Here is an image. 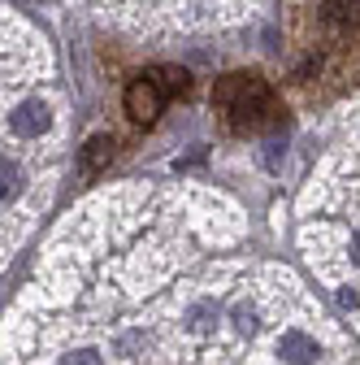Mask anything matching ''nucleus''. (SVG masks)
Masks as SVG:
<instances>
[{"label": "nucleus", "instance_id": "f257e3e1", "mask_svg": "<svg viewBox=\"0 0 360 365\" xmlns=\"http://www.w3.org/2000/svg\"><path fill=\"white\" fill-rule=\"evenodd\" d=\"M213 105L221 113H231V122L239 130L243 126H256L260 118H278L274 91H269V83L256 78V74H226V78L213 87Z\"/></svg>", "mask_w": 360, "mask_h": 365}, {"label": "nucleus", "instance_id": "f03ea898", "mask_svg": "<svg viewBox=\"0 0 360 365\" xmlns=\"http://www.w3.org/2000/svg\"><path fill=\"white\" fill-rule=\"evenodd\" d=\"M161 109H165V101H161V91H157L148 78H134V83L126 87V113L139 122V126L157 122V118H161Z\"/></svg>", "mask_w": 360, "mask_h": 365}, {"label": "nucleus", "instance_id": "7ed1b4c3", "mask_svg": "<svg viewBox=\"0 0 360 365\" xmlns=\"http://www.w3.org/2000/svg\"><path fill=\"white\" fill-rule=\"evenodd\" d=\"M53 126V109L43 101H22L14 113H9V130L22 135V140H35V135H43Z\"/></svg>", "mask_w": 360, "mask_h": 365}, {"label": "nucleus", "instance_id": "20e7f679", "mask_svg": "<svg viewBox=\"0 0 360 365\" xmlns=\"http://www.w3.org/2000/svg\"><path fill=\"white\" fill-rule=\"evenodd\" d=\"M144 78H148V83L161 91V101H169V96H183V91H187V83H191V74H187V70H178V66H152Z\"/></svg>", "mask_w": 360, "mask_h": 365}, {"label": "nucleus", "instance_id": "39448f33", "mask_svg": "<svg viewBox=\"0 0 360 365\" xmlns=\"http://www.w3.org/2000/svg\"><path fill=\"white\" fill-rule=\"evenodd\" d=\"M278 356L287 365H312V361H317V344H312L304 331H287L282 344H278Z\"/></svg>", "mask_w": 360, "mask_h": 365}, {"label": "nucleus", "instance_id": "423d86ee", "mask_svg": "<svg viewBox=\"0 0 360 365\" xmlns=\"http://www.w3.org/2000/svg\"><path fill=\"white\" fill-rule=\"evenodd\" d=\"M109 157H113V140H109V135H92V140L83 144L78 165H83V174H96V170L109 165Z\"/></svg>", "mask_w": 360, "mask_h": 365}, {"label": "nucleus", "instance_id": "0eeeda50", "mask_svg": "<svg viewBox=\"0 0 360 365\" xmlns=\"http://www.w3.org/2000/svg\"><path fill=\"white\" fill-rule=\"evenodd\" d=\"M22 187H26V174H22V165H18V161H9V157H0V200H14V196H22Z\"/></svg>", "mask_w": 360, "mask_h": 365}, {"label": "nucleus", "instance_id": "6e6552de", "mask_svg": "<svg viewBox=\"0 0 360 365\" xmlns=\"http://www.w3.org/2000/svg\"><path fill=\"white\" fill-rule=\"evenodd\" d=\"M213 322H217V304H213V300H200V304H196V309L187 313V327H191L196 335H204V331H208Z\"/></svg>", "mask_w": 360, "mask_h": 365}, {"label": "nucleus", "instance_id": "1a4fd4ad", "mask_svg": "<svg viewBox=\"0 0 360 365\" xmlns=\"http://www.w3.org/2000/svg\"><path fill=\"white\" fill-rule=\"evenodd\" d=\"M322 22L347 26V22H356V9H351V5H322Z\"/></svg>", "mask_w": 360, "mask_h": 365}, {"label": "nucleus", "instance_id": "9d476101", "mask_svg": "<svg viewBox=\"0 0 360 365\" xmlns=\"http://www.w3.org/2000/svg\"><path fill=\"white\" fill-rule=\"evenodd\" d=\"M231 317H235V327H239L243 335H252V331H256V309H252V304H235V309H231Z\"/></svg>", "mask_w": 360, "mask_h": 365}, {"label": "nucleus", "instance_id": "9b49d317", "mask_svg": "<svg viewBox=\"0 0 360 365\" xmlns=\"http://www.w3.org/2000/svg\"><path fill=\"white\" fill-rule=\"evenodd\" d=\"M65 365H100V356H96L92 348H78V352L65 356Z\"/></svg>", "mask_w": 360, "mask_h": 365}, {"label": "nucleus", "instance_id": "f8f14e48", "mask_svg": "<svg viewBox=\"0 0 360 365\" xmlns=\"http://www.w3.org/2000/svg\"><path fill=\"white\" fill-rule=\"evenodd\" d=\"M278 153H282V140H269V157H265L269 170H278Z\"/></svg>", "mask_w": 360, "mask_h": 365}, {"label": "nucleus", "instance_id": "ddd939ff", "mask_svg": "<svg viewBox=\"0 0 360 365\" xmlns=\"http://www.w3.org/2000/svg\"><path fill=\"white\" fill-rule=\"evenodd\" d=\"M339 304H343V309H356V287H343V292H339Z\"/></svg>", "mask_w": 360, "mask_h": 365}]
</instances>
